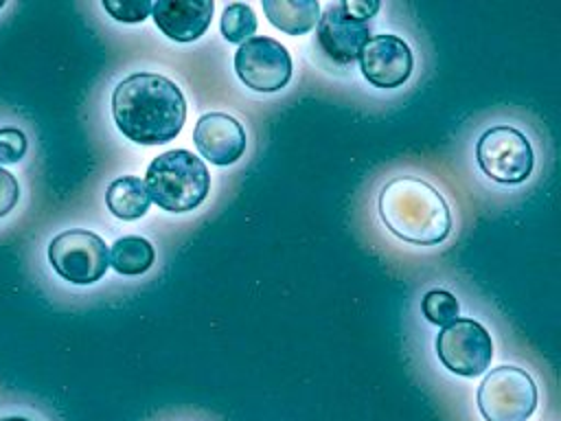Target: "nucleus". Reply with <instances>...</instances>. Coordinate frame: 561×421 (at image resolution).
<instances>
[{"mask_svg": "<svg viewBox=\"0 0 561 421\" xmlns=\"http://www.w3.org/2000/svg\"><path fill=\"white\" fill-rule=\"evenodd\" d=\"M221 35L230 44H243L256 31V15L250 4L232 2L221 13Z\"/></svg>", "mask_w": 561, "mask_h": 421, "instance_id": "obj_16", "label": "nucleus"}, {"mask_svg": "<svg viewBox=\"0 0 561 421\" xmlns=\"http://www.w3.org/2000/svg\"><path fill=\"white\" fill-rule=\"evenodd\" d=\"M215 4L193 0H158L151 4L156 26L173 42L199 39L213 18Z\"/></svg>", "mask_w": 561, "mask_h": 421, "instance_id": "obj_12", "label": "nucleus"}, {"mask_svg": "<svg viewBox=\"0 0 561 421\" xmlns=\"http://www.w3.org/2000/svg\"><path fill=\"white\" fill-rule=\"evenodd\" d=\"M476 160L482 173L500 184H522L535 167L530 140L511 125L486 129L476 145Z\"/></svg>", "mask_w": 561, "mask_h": 421, "instance_id": "obj_4", "label": "nucleus"}, {"mask_svg": "<svg viewBox=\"0 0 561 421\" xmlns=\"http://www.w3.org/2000/svg\"><path fill=\"white\" fill-rule=\"evenodd\" d=\"M20 200V184L18 178L0 167V217L9 215Z\"/></svg>", "mask_w": 561, "mask_h": 421, "instance_id": "obj_20", "label": "nucleus"}, {"mask_svg": "<svg viewBox=\"0 0 561 421\" xmlns=\"http://www.w3.org/2000/svg\"><path fill=\"white\" fill-rule=\"evenodd\" d=\"M362 75L375 88L392 90L403 86L414 68L410 46L399 35H373L359 53Z\"/></svg>", "mask_w": 561, "mask_h": 421, "instance_id": "obj_9", "label": "nucleus"}, {"mask_svg": "<svg viewBox=\"0 0 561 421\" xmlns=\"http://www.w3.org/2000/svg\"><path fill=\"white\" fill-rule=\"evenodd\" d=\"M377 210L394 237L416 246L440 243L451 230L445 197L430 182L414 175L390 180L379 193Z\"/></svg>", "mask_w": 561, "mask_h": 421, "instance_id": "obj_2", "label": "nucleus"}, {"mask_svg": "<svg viewBox=\"0 0 561 421\" xmlns=\"http://www.w3.org/2000/svg\"><path fill=\"white\" fill-rule=\"evenodd\" d=\"M142 182L149 200L169 213H188L197 208L210 191L206 164L188 149H171L156 156L149 162Z\"/></svg>", "mask_w": 561, "mask_h": 421, "instance_id": "obj_3", "label": "nucleus"}, {"mask_svg": "<svg viewBox=\"0 0 561 421\" xmlns=\"http://www.w3.org/2000/svg\"><path fill=\"white\" fill-rule=\"evenodd\" d=\"M342 4L351 18L362 20V22H366L368 18H373L379 11V2H342Z\"/></svg>", "mask_w": 561, "mask_h": 421, "instance_id": "obj_21", "label": "nucleus"}, {"mask_svg": "<svg viewBox=\"0 0 561 421\" xmlns=\"http://www.w3.org/2000/svg\"><path fill=\"white\" fill-rule=\"evenodd\" d=\"M48 263L64 281L92 285L107 272L110 250L96 232L70 228L50 239Z\"/></svg>", "mask_w": 561, "mask_h": 421, "instance_id": "obj_6", "label": "nucleus"}, {"mask_svg": "<svg viewBox=\"0 0 561 421\" xmlns=\"http://www.w3.org/2000/svg\"><path fill=\"white\" fill-rule=\"evenodd\" d=\"M0 421H31L28 417H0Z\"/></svg>", "mask_w": 561, "mask_h": 421, "instance_id": "obj_22", "label": "nucleus"}, {"mask_svg": "<svg viewBox=\"0 0 561 421\" xmlns=\"http://www.w3.org/2000/svg\"><path fill=\"white\" fill-rule=\"evenodd\" d=\"M421 309L423 316L438 327L451 325L460 314L458 298L447 289H430L421 300Z\"/></svg>", "mask_w": 561, "mask_h": 421, "instance_id": "obj_17", "label": "nucleus"}, {"mask_svg": "<svg viewBox=\"0 0 561 421\" xmlns=\"http://www.w3.org/2000/svg\"><path fill=\"white\" fill-rule=\"evenodd\" d=\"M263 11L267 20L287 35L311 31L320 18V4L316 0H265Z\"/></svg>", "mask_w": 561, "mask_h": 421, "instance_id": "obj_14", "label": "nucleus"}, {"mask_svg": "<svg viewBox=\"0 0 561 421\" xmlns=\"http://www.w3.org/2000/svg\"><path fill=\"white\" fill-rule=\"evenodd\" d=\"M116 127L138 145L173 140L186 118V99L175 81L156 72H134L112 92Z\"/></svg>", "mask_w": 561, "mask_h": 421, "instance_id": "obj_1", "label": "nucleus"}, {"mask_svg": "<svg viewBox=\"0 0 561 421\" xmlns=\"http://www.w3.org/2000/svg\"><path fill=\"white\" fill-rule=\"evenodd\" d=\"M28 140L18 127H0V164L20 162L26 156Z\"/></svg>", "mask_w": 561, "mask_h": 421, "instance_id": "obj_18", "label": "nucleus"}, {"mask_svg": "<svg viewBox=\"0 0 561 421\" xmlns=\"http://www.w3.org/2000/svg\"><path fill=\"white\" fill-rule=\"evenodd\" d=\"M193 140L197 151L219 167L237 162L245 151V129L234 116L224 112H208L199 116Z\"/></svg>", "mask_w": 561, "mask_h": 421, "instance_id": "obj_11", "label": "nucleus"}, {"mask_svg": "<svg viewBox=\"0 0 561 421\" xmlns=\"http://www.w3.org/2000/svg\"><path fill=\"white\" fill-rule=\"evenodd\" d=\"M156 261V250L151 241L138 235L121 237L112 243L110 250V265L125 276H138L145 274Z\"/></svg>", "mask_w": 561, "mask_h": 421, "instance_id": "obj_15", "label": "nucleus"}, {"mask_svg": "<svg viewBox=\"0 0 561 421\" xmlns=\"http://www.w3.org/2000/svg\"><path fill=\"white\" fill-rule=\"evenodd\" d=\"M2 7H4V2H0V9H2Z\"/></svg>", "mask_w": 561, "mask_h": 421, "instance_id": "obj_23", "label": "nucleus"}, {"mask_svg": "<svg viewBox=\"0 0 561 421\" xmlns=\"http://www.w3.org/2000/svg\"><path fill=\"white\" fill-rule=\"evenodd\" d=\"M101 7L118 22H127V24H136L142 22L149 13H151V2L147 0H136V2H110L103 0Z\"/></svg>", "mask_w": 561, "mask_h": 421, "instance_id": "obj_19", "label": "nucleus"}, {"mask_svg": "<svg viewBox=\"0 0 561 421\" xmlns=\"http://www.w3.org/2000/svg\"><path fill=\"white\" fill-rule=\"evenodd\" d=\"M436 355L447 371L476 377L482 375L493 360V340L478 320L456 318L438 333Z\"/></svg>", "mask_w": 561, "mask_h": 421, "instance_id": "obj_7", "label": "nucleus"}, {"mask_svg": "<svg viewBox=\"0 0 561 421\" xmlns=\"http://www.w3.org/2000/svg\"><path fill=\"white\" fill-rule=\"evenodd\" d=\"M370 39V29L366 22L351 18L342 2H333L316 22L318 48L331 61L348 66L359 59L362 48Z\"/></svg>", "mask_w": 561, "mask_h": 421, "instance_id": "obj_10", "label": "nucleus"}, {"mask_svg": "<svg viewBox=\"0 0 561 421\" xmlns=\"http://www.w3.org/2000/svg\"><path fill=\"white\" fill-rule=\"evenodd\" d=\"M105 204L114 217L123 221H131V219H140L147 213L151 200L140 178L121 175L114 182H110L105 191Z\"/></svg>", "mask_w": 561, "mask_h": 421, "instance_id": "obj_13", "label": "nucleus"}, {"mask_svg": "<svg viewBox=\"0 0 561 421\" xmlns=\"http://www.w3.org/2000/svg\"><path fill=\"white\" fill-rule=\"evenodd\" d=\"M234 72L254 92H278L291 77V57L280 42L256 35L237 48Z\"/></svg>", "mask_w": 561, "mask_h": 421, "instance_id": "obj_8", "label": "nucleus"}, {"mask_svg": "<svg viewBox=\"0 0 561 421\" xmlns=\"http://www.w3.org/2000/svg\"><path fill=\"white\" fill-rule=\"evenodd\" d=\"M478 408L484 421H526L537 408V386L524 368L497 366L478 388Z\"/></svg>", "mask_w": 561, "mask_h": 421, "instance_id": "obj_5", "label": "nucleus"}]
</instances>
